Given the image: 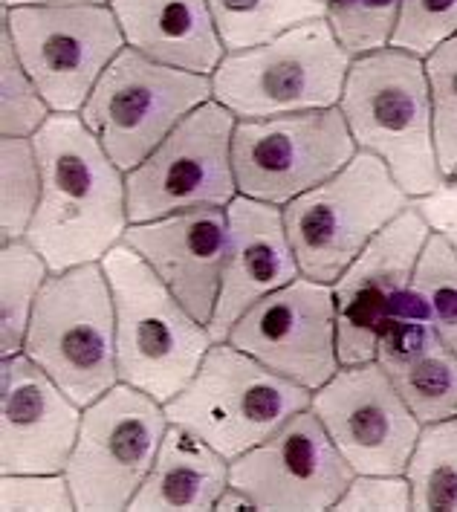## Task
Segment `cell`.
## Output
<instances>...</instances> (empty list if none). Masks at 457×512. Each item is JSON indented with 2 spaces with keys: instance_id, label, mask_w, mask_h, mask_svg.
<instances>
[{
  "instance_id": "cell-1",
  "label": "cell",
  "mask_w": 457,
  "mask_h": 512,
  "mask_svg": "<svg viewBox=\"0 0 457 512\" xmlns=\"http://www.w3.org/2000/svg\"><path fill=\"white\" fill-rule=\"evenodd\" d=\"M32 145L41 168V200L27 241L53 272L99 264L131 226L125 171L110 160L81 113H53L35 131Z\"/></svg>"
},
{
  "instance_id": "cell-2",
  "label": "cell",
  "mask_w": 457,
  "mask_h": 512,
  "mask_svg": "<svg viewBox=\"0 0 457 512\" xmlns=\"http://www.w3.org/2000/svg\"><path fill=\"white\" fill-rule=\"evenodd\" d=\"M339 110L356 148L385 162L408 197L420 200L446 183L434 145L426 61L420 55L397 47L356 55Z\"/></svg>"
},
{
  "instance_id": "cell-3",
  "label": "cell",
  "mask_w": 457,
  "mask_h": 512,
  "mask_svg": "<svg viewBox=\"0 0 457 512\" xmlns=\"http://www.w3.org/2000/svg\"><path fill=\"white\" fill-rule=\"evenodd\" d=\"M102 267L116 307L119 382L165 405L194 379L215 339L125 241L102 258Z\"/></svg>"
},
{
  "instance_id": "cell-4",
  "label": "cell",
  "mask_w": 457,
  "mask_h": 512,
  "mask_svg": "<svg viewBox=\"0 0 457 512\" xmlns=\"http://www.w3.org/2000/svg\"><path fill=\"white\" fill-rule=\"evenodd\" d=\"M310 403V388L269 371L232 342H215L194 379L165 403V414L174 426L189 429L223 458L235 460Z\"/></svg>"
},
{
  "instance_id": "cell-5",
  "label": "cell",
  "mask_w": 457,
  "mask_h": 512,
  "mask_svg": "<svg viewBox=\"0 0 457 512\" xmlns=\"http://www.w3.org/2000/svg\"><path fill=\"white\" fill-rule=\"evenodd\" d=\"M350 61L327 18H319L223 55L212 73V99L238 119L339 108Z\"/></svg>"
},
{
  "instance_id": "cell-6",
  "label": "cell",
  "mask_w": 457,
  "mask_h": 512,
  "mask_svg": "<svg viewBox=\"0 0 457 512\" xmlns=\"http://www.w3.org/2000/svg\"><path fill=\"white\" fill-rule=\"evenodd\" d=\"M24 353L81 408L119 382L116 307L102 261L50 275L35 304Z\"/></svg>"
},
{
  "instance_id": "cell-7",
  "label": "cell",
  "mask_w": 457,
  "mask_h": 512,
  "mask_svg": "<svg viewBox=\"0 0 457 512\" xmlns=\"http://www.w3.org/2000/svg\"><path fill=\"white\" fill-rule=\"evenodd\" d=\"M408 206L411 197L388 165L359 151L339 174L284 206L301 275L336 284L356 255Z\"/></svg>"
},
{
  "instance_id": "cell-8",
  "label": "cell",
  "mask_w": 457,
  "mask_h": 512,
  "mask_svg": "<svg viewBox=\"0 0 457 512\" xmlns=\"http://www.w3.org/2000/svg\"><path fill=\"white\" fill-rule=\"evenodd\" d=\"M209 99L212 76L189 73L125 47L93 87L81 119L99 136L110 160L128 174Z\"/></svg>"
},
{
  "instance_id": "cell-9",
  "label": "cell",
  "mask_w": 457,
  "mask_h": 512,
  "mask_svg": "<svg viewBox=\"0 0 457 512\" xmlns=\"http://www.w3.org/2000/svg\"><path fill=\"white\" fill-rule=\"evenodd\" d=\"M171 420L165 405L128 382H116L84 405L76 449L64 469L79 510H131Z\"/></svg>"
},
{
  "instance_id": "cell-10",
  "label": "cell",
  "mask_w": 457,
  "mask_h": 512,
  "mask_svg": "<svg viewBox=\"0 0 457 512\" xmlns=\"http://www.w3.org/2000/svg\"><path fill=\"white\" fill-rule=\"evenodd\" d=\"M3 27L53 113H81L125 35L108 3L3 6Z\"/></svg>"
},
{
  "instance_id": "cell-11",
  "label": "cell",
  "mask_w": 457,
  "mask_h": 512,
  "mask_svg": "<svg viewBox=\"0 0 457 512\" xmlns=\"http://www.w3.org/2000/svg\"><path fill=\"white\" fill-rule=\"evenodd\" d=\"M235 125L238 116L215 99L191 110L148 160L125 174L128 220L148 223L203 206L226 209L238 197Z\"/></svg>"
},
{
  "instance_id": "cell-12",
  "label": "cell",
  "mask_w": 457,
  "mask_h": 512,
  "mask_svg": "<svg viewBox=\"0 0 457 512\" xmlns=\"http://www.w3.org/2000/svg\"><path fill=\"white\" fill-rule=\"evenodd\" d=\"M353 157L356 142L339 108L238 119L232 134L238 194L272 206L322 186Z\"/></svg>"
},
{
  "instance_id": "cell-13",
  "label": "cell",
  "mask_w": 457,
  "mask_h": 512,
  "mask_svg": "<svg viewBox=\"0 0 457 512\" xmlns=\"http://www.w3.org/2000/svg\"><path fill=\"white\" fill-rule=\"evenodd\" d=\"M310 408L356 475H405L423 423L377 359L342 365Z\"/></svg>"
},
{
  "instance_id": "cell-14",
  "label": "cell",
  "mask_w": 457,
  "mask_h": 512,
  "mask_svg": "<svg viewBox=\"0 0 457 512\" xmlns=\"http://www.w3.org/2000/svg\"><path fill=\"white\" fill-rule=\"evenodd\" d=\"M226 342L255 356L269 371L319 391L342 368L333 284L298 275L252 304Z\"/></svg>"
},
{
  "instance_id": "cell-15",
  "label": "cell",
  "mask_w": 457,
  "mask_h": 512,
  "mask_svg": "<svg viewBox=\"0 0 457 512\" xmlns=\"http://www.w3.org/2000/svg\"><path fill=\"white\" fill-rule=\"evenodd\" d=\"M353 475L313 408L229 460V484L246 492L258 510H333Z\"/></svg>"
},
{
  "instance_id": "cell-16",
  "label": "cell",
  "mask_w": 457,
  "mask_h": 512,
  "mask_svg": "<svg viewBox=\"0 0 457 512\" xmlns=\"http://www.w3.org/2000/svg\"><path fill=\"white\" fill-rule=\"evenodd\" d=\"M429 235L431 226L426 217L411 203L339 275L333 296L342 365H362L377 359L379 327L400 293L411 287Z\"/></svg>"
},
{
  "instance_id": "cell-17",
  "label": "cell",
  "mask_w": 457,
  "mask_h": 512,
  "mask_svg": "<svg viewBox=\"0 0 457 512\" xmlns=\"http://www.w3.org/2000/svg\"><path fill=\"white\" fill-rule=\"evenodd\" d=\"M81 408L27 353L0 365V472H64L76 449Z\"/></svg>"
},
{
  "instance_id": "cell-18",
  "label": "cell",
  "mask_w": 457,
  "mask_h": 512,
  "mask_svg": "<svg viewBox=\"0 0 457 512\" xmlns=\"http://www.w3.org/2000/svg\"><path fill=\"white\" fill-rule=\"evenodd\" d=\"M226 217L229 243L220 272L215 316L209 322V333L215 342L229 339V330L252 304L287 287L301 275L284 223V206L238 194L226 206Z\"/></svg>"
},
{
  "instance_id": "cell-19",
  "label": "cell",
  "mask_w": 457,
  "mask_h": 512,
  "mask_svg": "<svg viewBox=\"0 0 457 512\" xmlns=\"http://www.w3.org/2000/svg\"><path fill=\"white\" fill-rule=\"evenodd\" d=\"M125 243L136 249L189 313L209 327L229 243V217L220 206L131 223Z\"/></svg>"
},
{
  "instance_id": "cell-20",
  "label": "cell",
  "mask_w": 457,
  "mask_h": 512,
  "mask_svg": "<svg viewBox=\"0 0 457 512\" xmlns=\"http://www.w3.org/2000/svg\"><path fill=\"white\" fill-rule=\"evenodd\" d=\"M108 6L125 44L154 61L212 76L226 55L209 0H108Z\"/></svg>"
},
{
  "instance_id": "cell-21",
  "label": "cell",
  "mask_w": 457,
  "mask_h": 512,
  "mask_svg": "<svg viewBox=\"0 0 457 512\" xmlns=\"http://www.w3.org/2000/svg\"><path fill=\"white\" fill-rule=\"evenodd\" d=\"M229 486V460L183 426H168L131 510H215Z\"/></svg>"
},
{
  "instance_id": "cell-22",
  "label": "cell",
  "mask_w": 457,
  "mask_h": 512,
  "mask_svg": "<svg viewBox=\"0 0 457 512\" xmlns=\"http://www.w3.org/2000/svg\"><path fill=\"white\" fill-rule=\"evenodd\" d=\"M226 53L267 44L287 29L327 18V0H209Z\"/></svg>"
},
{
  "instance_id": "cell-23",
  "label": "cell",
  "mask_w": 457,
  "mask_h": 512,
  "mask_svg": "<svg viewBox=\"0 0 457 512\" xmlns=\"http://www.w3.org/2000/svg\"><path fill=\"white\" fill-rule=\"evenodd\" d=\"M50 264L44 255L24 238V241L3 243L0 252V353L3 359L24 353L29 322L35 313L38 296L50 281Z\"/></svg>"
},
{
  "instance_id": "cell-24",
  "label": "cell",
  "mask_w": 457,
  "mask_h": 512,
  "mask_svg": "<svg viewBox=\"0 0 457 512\" xmlns=\"http://www.w3.org/2000/svg\"><path fill=\"white\" fill-rule=\"evenodd\" d=\"M388 377L423 426L457 417V353L443 339H434Z\"/></svg>"
},
{
  "instance_id": "cell-25",
  "label": "cell",
  "mask_w": 457,
  "mask_h": 512,
  "mask_svg": "<svg viewBox=\"0 0 457 512\" xmlns=\"http://www.w3.org/2000/svg\"><path fill=\"white\" fill-rule=\"evenodd\" d=\"M405 478L414 510H457V417L423 426Z\"/></svg>"
},
{
  "instance_id": "cell-26",
  "label": "cell",
  "mask_w": 457,
  "mask_h": 512,
  "mask_svg": "<svg viewBox=\"0 0 457 512\" xmlns=\"http://www.w3.org/2000/svg\"><path fill=\"white\" fill-rule=\"evenodd\" d=\"M0 238L3 243L24 241L41 200V168L32 136L0 139Z\"/></svg>"
},
{
  "instance_id": "cell-27",
  "label": "cell",
  "mask_w": 457,
  "mask_h": 512,
  "mask_svg": "<svg viewBox=\"0 0 457 512\" xmlns=\"http://www.w3.org/2000/svg\"><path fill=\"white\" fill-rule=\"evenodd\" d=\"M411 287L423 298L437 336L457 353V252L440 232H431L423 246Z\"/></svg>"
},
{
  "instance_id": "cell-28",
  "label": "cell",
  "mask_w": 457,
  "mask_h": 512,
  "mask_svg": "<svg viewBox=\"0 0 457 512\" xmlns=\"http://www.w3.org/2000/svg\"><path fill=\"white\" fill-rule=\"evenodd\" d=\"M53 116V108L35 87L9 29L3 27L0 44V131L3 136H35Z\"/></svg>"
},
{
  "instance_id": "cell-29",
  "label": "cell",
  "mask_w": 457,
  "mask_h": 512,
  "mask_svg": "<svg viewBox=\"0 0 457 512\" xmlns=\"http://www.w3.org/2000/svg\"><path fill=\"white\" fill-rule=\"evenodd\" d=\"M426 79L431 93L434 145L443 177L457 171V35L434 47L426 58Z\"/></svg>"
},
{
  "instance_id": "cell-30",
  "label": "cell",
  "mask_w": 457,
  "mask_h": 512,
  "mask_svg": "<svg viewBox=\"0 0 457 512\" xmlns=\"http://www.w3.org/2000/svg\"><path fill=\"white\" fill-rule=\"evenodd\" d=\"M403 0H327V24L339 44L356 55L391 47Z\"/></svg>"
},
{
  "instance_id": "cell-31",
  "label": "cell",
  "mask_w": 457,
  "mask_h": 512,
  "mask_svg": "<svg viewBox=\"0 0 457 512\" xmlns=\"http://www.w3.org/2000/svg\"><path fill=\"white\" fill-rule=\"evenodd\" d=\"M457 35V0H403L391 47L426 55Z\"/></svg>"
},
{
  "instance_id": "cell-32",
  "label": "cell",
  "mask_w": 457,
  "mask_h": 512,
  "mask_svg": "<svg viewBox=\"0 0 457 512\" xmlns=\"http://www.w3.org/2000/svg\"><path fill=\"white\" fill-rule=\"evenodd\" d=\"M0 507L12 510H79L73 489L64 472H27L3 475L0 481Z\"/></svg>"
},
{
  "instance_id": "cell-33",
  "label": "cell",
  "mask_w": 457,
  "mask_h": 512,
  "mask_svg": "<svg viewBox=\"0 0 457 512\" xmlns=\"http://www.w3.org/2000/svg\"><path fill=\"white\" fill-rule=\"evenodd\" d=\"M336 510H414L405 475H353Z\"/></svg>"
},
{
  "instance_id": "cell-34",
  "label": "cell",
  "mask_w": 457,
  "mask_h": 512,
  "mask_svg": "<svg viewBox=\"0 0 457 512\" xmlns=\"http://www.w3.org/2000/svg\"><path fill=\"white\" fill-rule=\"evenodd\" d=\"M414 206L426 217L431 232H440L457 252V180L443 183L437 191L414 200Z\"/></svg>"
},
{
  "instance_id": "cell-35",
  "label": "cell",
  "mask_w": 457,
  "mask_h": 512,
  "mask_svg": "<svg viewBox=\"0 0 457 512\" xmlns=\"http://www.w3.org/2000/svg\"><path fill=\"white\" fill-rule=\"evenodd\" d=\"M215 510H258L255 507V501L246 495V492H241L238 486H226V492L217 498V507Z\"/></svg>"
},
{
  "instance_id": "cell-36",
  "label": "cell",
  "mask_w": 457,
  "mask_h": 512,
  "mask_svg": "<svg viewBox=\"0 0 457 512\" xmlns=\"http://www.w3.org/2000/svg\"><path fill=\"white\" fill-rule=\"evenodd\" d=\"M81 3H108V0H3V6H81Z\"/></svg>"
},
{
  "instance_id": "cell-37",
  "label": "cell",
  "mask_w": 457,
  "mask_h": 512,
  "mask_svg": "<svg viewBox=\"0 0 457 512\" xmlns=\"http://www.w3.org/2000/svg\"><path fill=\"white\" fill-rule=\"evenodd\" d=\"M455 180H457V171H455Z\"/></svg>"
}]
</instances>
